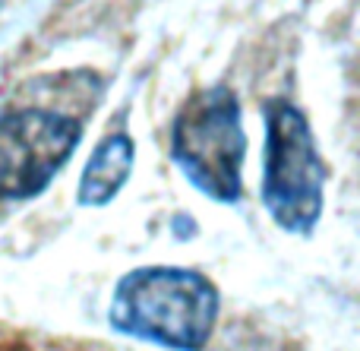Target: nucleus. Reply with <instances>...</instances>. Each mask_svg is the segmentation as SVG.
I'll use <instances>...</instances> for the list:
<instances>
[{
    "instance_id": "obj_1",
    "label": "nucleus",
    "mask_w": 360,
    "mask_h": 351,
    "mask_svg": "<svg viewBox=\"0 0 360 351\" xmlns=\"http://www.w3.org/2000/svg\"><path fill=\"white\" fill-rule=\"evenodd\" d=\"M108 320L130 339L171 351H202L215 333L218 288L196 269L139 266L117 282Z\"/></svg>"
},
{
    "instance_id": "obj_2",
    "label": "nucleus",
    "mask_w": 360,
    "mask_h": 351,
    "mask_svg": "<svg viewBox=\"0 0 360 351\" xmlns=\"http://www.w3.org/2000/svg\"><path fill=\"white\" fill-rule=\"evenodd\" d=\"M266 146H262L259 200L269 219L288 234L310 238L326 206V162L307 114L291 98L262 101Z\"/></svg>"
},
{
    "instance_id": "obj_3",
    "label": "nucleus",
    "mask_w": 360,
    "mask_h": 351,
    "mask_svg": "<svg viewBox=\"0 0 360 351\" xmlns=\"http://www.w3.org/2000/svg\"><path fill=\"white\" fill-rule=\"evenodd\" d=\"M243 130L240 98L231 86H205L180 105L171 124V162L212 203H237L243 196Z\"/></svg>"
},
{
    "instance_id": "obj_4",
    "label": "nucleus",
    "mask_w": 360,
    "mask_h": 351,
    "mask_svg": "<svg viewBox=\"0 0 360 351\" xmlns=\"http://www.w3.org/2000/svg\"><path fill=\"white\" fill-rule=\"evenodd\" d=\"M82 120L51 108L0 111V200H35L73 158Z\"/></svg>"
},
{
    "instance_id": "obj_5",
    "label": "nucleus",
    "mask_w": 360,
    "mask_h": 351,
    "mask_svg": "<svg viewBox=\"0 0 360 351\" xmlns=\"http://www.w3.org/2000/svg\"><path fill=\"white\" fill-rule=\"evenodd\" d=\"M133 162H136V146L127 133L101 136L92 155H89L86 168H82L79 184H76V203L89 209L108 206L130 181Z\"/></svg>"
}]
</instances>
